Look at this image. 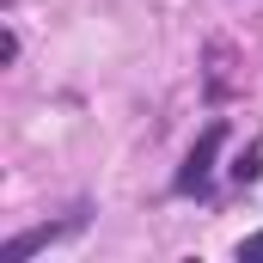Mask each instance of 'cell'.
I'll return each instance as SVG.
<instances>
[{"label": "cell", "instance_id": "6da1fadb", "mask_svg": "<svg viewBox=\"0 0 263 263\" xmlns=\"http://www.w3.org/2000/svg\"><path fill=\"white\" fill-rule=\"evenodd\" d=\"M220 141H227V129H220V123H214V129H202V141L190 147V159H184V172H178V190H184V196H202V190H208Z\"/></svg>", "mask_w": 263, "mask_h": 263}, {"label": "cell", "instance_id": "7a4b0ae2", "mask_svg": "<svg viewBox=\"0 0 263 263\" xmlns=\"http://www.w3.org/2000/svg\"><path fill=\"white\" fill-rule=\"evenodd\" d=\"M49 239H62V227H31V233H18L12 245H0V263H25L31 251H43Z\"/></svg>", "mask_w": 263, "mask_h": 263}, {"label": "cell", "instance_id": "3957f363", "mask_svg": "<svg viewBox=\"0 0 263 263\" xmlns=\"http://www.w3.org/2000/svg\"><path fill=\"white\" fill-rule=\"evenodd\" d=\"M257 172H263V153H257V147H245V153L233 159V178H239V184H257Z\"/></svg>", "mask_w": 263, "mask_h": 263}, {"label": "cell", "instance_id": "277c9868", "mask_svg": "<svg viewBox=\"0 0 263 263\" xmlns=\"http://www.w3.org/2000/svg\"><path fill=\"white\" fill-rule=\"evenodd\" d=\"M263 257V233H251V239H239V263H257Z\"/></svg>", "mask_w": 263, "mask_h": 263}]
</instances>
